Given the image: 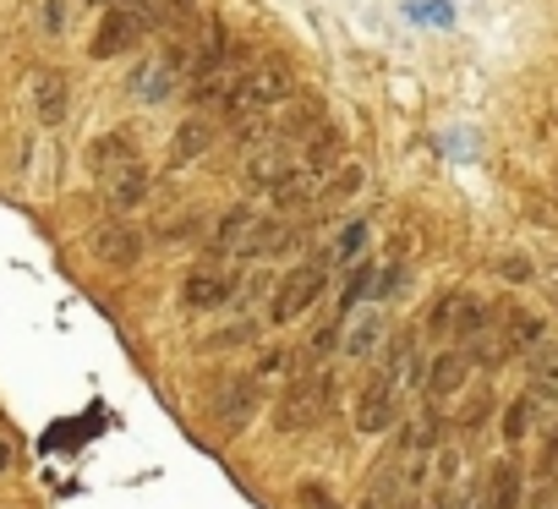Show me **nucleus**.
<instances>
[{
  "instance_id": "20",
  "label": "nucleus",
  "mask_w": 558,
  "mask_h": 509,
  "mask_svg": "<svg viewBox=\"0 0 558 509\" xmlns=\"http://www.w3.org/2000/svg\"><path fill=\"white\" fill-rule=\"evenodd\" d=\"M514 498H520V476H514V465H498L493 471V509H514Z\"/></svg>"
},
{
  "instance_id": "12",
  "label": "nucleus",
  "mask_w": 558,
  "mask_h": 509,
  "mask_svg": "<svg viewBox=\"0 0 558 509\" xmlns=\"http://www.w3.org/2000/svg\"><path fill=\"white\" fill-rule=\"evenodd\" d=\"M257 411V378H241V384H230L225 389V400H219V427H246V416Z\"/></svg>"
},
{
  "instance_id": "2",
  "label": "nucleus",
  "mask_w": 558,
  "mask_h": 509,
  "mask_svg": "<svg viewBox=\"0 0 558 509\" xmlns=\"http://www.w3.org/2000/svg\"><path fill=\"white\" fill-rule=\"evenodd\" d=\"M329 405H335V378H329V373H307V378H296L286 395H279L274 427H279V433H302V427H318Z\"/></svg>"
},
{
  "instance_id": "22",
  "label": "nucleus",
  "mask_w": 558,
  "mask_h": 509,
  "mask_svg": "<svg viewBox=\"0 0 558 509\" xmlns=\"http://www.w3.org/2000/svg\"><path fill=\"white\" fill-rule=\"evenodd\" d=\"M465 132H471V126H454V137H449V154H454V159L471 154V137H465Z\"/></svg>"
},
{
  "instance_id": "7",
  "label": "nucleus",
  "mask_w": 558,
  "mask_h": 509,
  "mask_svg": "<svg viewBox=\"0 0 558 509\" xmlns=\"http://www.w3.org/2000/svg\"><path fill=\"white\" fill-rule=\"evenodd\" d=\"M230 296H235L230 275H225V269H208V264H203V269H192V275H186V286H181V302H186L192 313H219Z\"/></svg>"
},
{
  "instance_id": "4",
  "label": "nucleus",
  "mask_w": 558,
  "mask_h": 509,
  "mask_svg": "<svg viewBox=\"0 0 558 509\" xmlns=\"http://www.w3.org/2000/svg\"><path fill=\"white\" fill-rule=\"evenodd\" d=\"M148 34V23L132 12V7H110L105 17H99V28H94V61H116V56H126L137 39Z\"/></svg>"
},
{
  "instance_id": "10",
  "label": "nucleus",
  "mask_w": 558,
  "mask_h": 509,
  "mask_svg": "<svg viewBox=\"0 0 558 509\" xmlns=\"http://www.w3.org/2000/svg\"><path fill=\"white\" fill-rule=\"evenodd\" d=\"M126 159H137V132H132V126H110V132H99V137L88 143L94 175H110V170L126 165Z\"/></svg>"
},
{
  "instance_id": "13",
  "label": "nucleus",
  "mask_w": 558,
  "mask_h": 509,
  "mask_svg": "<svg viewBox=\"0 0 558 509\" xmlns=\"http://www.w3.org/2000/svg\"><path fill=\"white\" fill-rule=\"evenodd\" d=\"M460 384H465V356L460 351H438V362L427 367V395L433 400H449Z\"/></svg>"
},
{
  "instance_id": "21",
  "label": "nucleus",
  "mask_w": 558,
  "mask_h": 509,
  "mask_svg": "<svg viewBox=\"0 0 558 509\" xmlns=\"http://www.w3.org/2000/svg\"><path fill=\"white\" fill-rule=\"evenodd\" d=\"M296 504H302V509H340V498H335L329 482H318V476H307V482L296 487Z\"/></svg>"
},
{
  "instance_id": "11",
  "label": "nucleus",
  "mask_w": 558,
  "mask_h": 509,
  "mask_svg": "<svg viewBox=\"0 0 558 509\" xmlns=\"http://www.w3.org/2000/svg\"><path fill=\"white\" fill-rule=\"evenodd\" d=\"M384 340V313L378 307H356L351 318H345V340H340V351L351 356V362H362V356H373V346Z\"/></svg>"
},
{
  "instance_id": "9",
  "label": "nucleus",
  "mask_w": 558,
  "mask_h": 509,
  "mask_svg": "<svg viewBox=\"0 0 558 509\" xmlns=\"http://www.w3.org/2000/svg\"><path fill=\"white\" fill-rule=\"evenodd\" d=\"M99 181H105V197H110L116 214H126V208H137V203L148 197V170H143V159H126V165H116V170L99 175Z\"/></svg>"
},
{
  "instance_id": "14",
  "label": "nucleus",
  "mask_w": 558,
  "mask_h": 509,
  "mask_svg": "<svg viewBox=\"0 0 558 509\" xmlns=\"http://www.w3.org/2000/svg\"><path fill=\"white\" fill-rule=\"evenodd\" d=\"M395 498H400V471H395V465H378L356 509H395Z\"/></svg>"
},
{
  "instance_id": "25",
  "label": "nucleus",
  "mask_w": 558,
  "mask_h": 509,
  "mask_svg": "<svg viewBox=\"0 0 558 509\" xmlns=\"http://www.w3.org/2000/svg\"><path fill=\"white\" fill-rule=\"evenodd\" d=\"M88 7H110V0H88Z\"/></svg>"
},
{
  "instance_id": "6",
  "label": "nucleus",
  "mask_w": 558,
  "mask_h": 509,
  "mask_svg": "<svg viewBox=\"0 0 558 509\" xmlns=\"http://www.w3.org/2000/svg\"><path fill=\"white\" fill-rule=\"evenodd\" d=\"M252 225H257V219H252L246 208L225 214V219H219V230H214V241H208V258H203V264H208V269H219V264H230V258H241V264H246Z\"/></svg>"
},
{
  "instance_id": "26",
  "label": "nucleus",
  "mask_w": 558,
  "mask_h": 509,
  "mask_svg": "<svg viewBox=\"0 0 558 509\" xmlns=\"http://www.w3.org/2000/svg\"><path fill=\"white\" fill-rule=\"evenodd\" d=\"M433 509H444V504H433Z\"/></svg>"
},
{
  "instance_id": "3",
  "label": "nucleus",
  "mask_w": 558,
  "mask_h": 509,
  "mask_svg": "<svg viewBox=\"0 0 558 509\" xmlns=\"http://www.w3.org/2000/svg\"><path fill=\"white\" fill-rule=\"evenodd\" d=\"M395 411H400V384L378 367V373L362 384V395H356V427H362L367 438H378V433L395 427Z\"/></svg>"
},
{
  "instance_id": "23",
  "label": "nucleus",
  "mask_w": 558,
  "mask_h": 509,
  "mask_svg": "<svg viewBox=\"0 0 558 509\" xmlns=\"http://www.w3.org/2000/svg\"><path fill=\"white\" fill-rule=\"evenodd\" d=\"M504 433H509V444H514V438L525 433V405H514V411H509V422H504Z\"/></svg>"
},
{
  "instance_id": "8",
  "label": "nucleus",
  "mask_w": 558,
  "mask_h": 509,
  "mask_svg": "<svg viewBox=\"0 0 558 509\" xmlns=\"http://www.w3.org/2000/svg\"><path fill=\"white\" fill-rule=\"evenodd\" d=\"M126 88H132L143 105H159V99H170V94H175V56L137 61V66H132V77H126Z\"/></svg>"
},
{
  "instance_id": "16",
  "label": "nucleus",
  "mask_w": 558,
  "mask_h": 509,
  "mask_svg": "<svg viewBox=\"0 0 558 509\" xmlns=\"http://www.w3.org/2000/svg\"><path fill=\"white\" fill-rule=\"evenodd\" d=\"M208 143H214V126L197 116V121H186V126H181V137L170 143V159H175V165H186V159H197Z\"/></svg>"
},
{
  "instance_id": "5",
  "label": "nucleus",
  "mask_w": 558,
  "mask_h": 509,
  "mask_svg": "<svg viewBox=\"0 0 558 509\" xmlns=\"http://www.w3.org/2000/svg\"><path fill=\"white\" fill-rule=\"evenodd\" d=\"M94 258L110 264V269H132L143 258V235L132 230V219H105L94 230Z\"/></svg>"
},
{
  "instance_id": "19",
  "label": "nucleus",
  "mask_w": 558,
  "mask_h": 509,
  "mask_svg": "<svg viewBox=\"0 0 558 509\" xmlns=\"http://www.w3.org/2000/svg\"><path fill=\"white\" fill-rule=\"evenodd\" d=\"M405 17L422 23V28H449L454 23V7H449V0H411Z\"/></svg>"
},
{
  "instance_id": "24",
  "label": "nucleus",
  "mask_w": 558,
  "mask_h": 509,
  "mask_svg": "<svg viewBox=\"0 0 558 509\" xmlns=\"http://www.w3.org/2000/svg\"><path fill=\"white\" fill-rule=\"evenodd\" d=\"M7 465H12V444H7V438H0V471H7Z\"/></svg>"
},
{
  "instance_id": "15",
  "label": "nucleus",
  "mask_w": 558,
  "mask_h": 509,
  "mask_svg": "<svg viewBox=\"0 0 558 509\" xmlns=\"http://www.w3.org/2000/svg\"><path fill=\"white\" fill-rule=\"evenodd\" d=\"M34 99H39V116H45V126H61V116H66V83H61V72H45Z\"/></svg>"
},
{
  "instance_id": "17",
  "label": "nucleus",
  "mask_w": 558,
  "mask_h": 509,
  "mask_svg": "<svg viewBox=\"0 0 558 509\" xmlns=\"http://www.w3.org/2000/svg\"><path fill=\"white\" fill-rule=\"evenodd\" d=\"M373 275H378V264L373 258H356L351 264V280H345V291H340V307H345V318L367 302V286H373Z\"/></svg>"
},
{
  "instance_id": "1",
  "label": "nucleus",
  "mask_w": 558,
  "mask_h": 509,
  "mask_svg": "<svg viewBox=\"0 0 558 509\" xmlns=\"http://www.w3.org/2000/svg\"><path fill=\"white\" fill-rule=\"evenodd\" d=\"M324 286H329V258H307V264H296L286 280H279V291H274V307H268V324H296L302 313H313L318 307V296H324Z\"/></svg>"
},
{
  "instance_id": "18",
  "label": "nucleus",
  "mask_w": 558,
  "mask_h": 509,
  "mask_svg": "<svg viewBox=\"0 0 558 509\" xmlns=\"http://www.w3.org/2000/svg\"><path fill=\"white\" fill-rule=\"evenodd\" d=\"M362 246H367V219H351V225L340 230L335 252H329V269H335V264H356V258H362Z\"/></svg>"
}]
</instances>
